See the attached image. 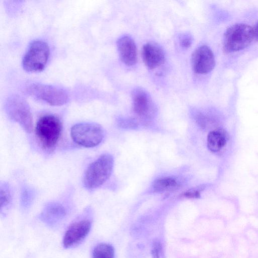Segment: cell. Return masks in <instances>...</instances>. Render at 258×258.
Returning a JSON list of instances; mask_svg holds the SVG:
<instances>
[{
    "mask_svg": "<svg viewBox=\"0 0 258 258\" xmlns=\"http://www.w3.org/2000/svg\"><path fill=\"white\" fill-rule=\"evenodd\" d=\"M49 54V47L45 42L39 40L32 41L23 56V69L28 72L42 71L47 64Z\"/></svg>",
    "mask_w": 258,
    "mask_h": 258,
    "instance_id": "cell-4",
    "label": "cell"
},
{
    "mask_svg": "<svg viewBox=\"0 0 258 258\" xmlns=\"http://www.w3.org/2000/svg\"><path fill=\"white\" fill-rule=\"evenodd\" d=\"M192 41V38L189 33H183L179 36L180 45L183 48L189 47Z\"/></svg>",
    "mask_w": 258,
    "mask_h": 258,
    "instance_id": "cell-18",
    "label": "cell"
},
{
    "mask_svg": "<svg viewBox=\"0 0 258 258\" xmlns=\"http://www.w3.org/2000/svg\"><path fill=\"white\" fill-rule=\"evenodd\" d=\"M254 39H258V21L252 28Z\"/></svg>",
    "mask_w": 258,
    "mask_h": 258,
    "instance_id": "cell-22",
    "label": "cell"
},
{
    "mask_svg": "<svg viewBox=\"0 0 258 258\" xmlns=\"http://www.w3.org/2000/svg\"><path fill=\"white\" fill-rule=\"evenodd\" d=\"M191 65L194 72L198 74H206L212 71L215 60L210 48L207 45L197 48L192 54Z\"/></svg>",
    "mask_w": 258,
    "mask_h": 258,
    "instance_id": "cell-9",
    "label": "cell"
},
{
    "mask_svg": "<svg viewBox=\"0 0 258 258\" xmlns=\"http://www.w3.org/2000/svg\"><path fill=\"white\" fill-rule=\"evenodd\" d=\"M113 165L114 159L111 155H101L85 171L83 177L84 186L92 189L101 186L110 176Z\"/></svg>",
    "mask_w": 258,
    "mask_h": 258,
    "instance_id": "cell-1",
    "label": "cell"
},
{
    "mask_svg": "<svg viewBox=\"0 0 258 258\" xmlns=\"http://www.w3.org/2000/svg\"><path fill=\"white\" fill-rule=\"evenodd\" d=\"M142 57L145 64L150 69L159 67L165 60V53L157 43L149 42L144 45Z\"/></svg>",
    "mask_w": 258,
    "mask_h": 258,
    "instance_id": "cell-11",
    "label": "cell"
},
{
    "mask_svg": "<svg viewBox=\"0 0 258 258\" xmlns=\"http://www.w3.org/2000/svg\"><path fill=\"white\" fill-rule=\"evenodd\" d=\"M67 215V210L61 204L56 203L48 204L41 214V220L50 226L59 224Z\"/></svg>",
    "mask_w": 258,
    "mask_h": 258,
    "instance_id": "cell-13",
    "label": "cell"
},
{
    "mask_svg": "<svg viewBox=\"0 0 258 258\" xmlns=\"http://www.w3.org/2000/svg\"><path fill=\"white\" fill-rule=\"evenodd\" d=\"M121 126H123V127H136L137 125V123L135 120L132 119H127L122 120L121 122Z\"/></svg>",
    "mask_w": 258,
    "mask_h": 258,
    "instance_id": "cell-21",
    "label": "cell"
},
{
    "mask_svg": "<svg viewBox=\"0 0 258 258\" xmlns=\"http://www.w3.org/2000/svg\"><path fill=\"white\" fill-rule=\"evenodd\" d=\"M178 186L177 180L170 177H162L156 179L153 184L155 192H162L175 189Z\"/></svg>",
    "mask_w": 258,
    "mask_h": 258,
    "instance_id": "cell-15",
    "label": "cell"
},
{
    "mask_svg": "<svg viewBox=\"0 0 258 258\" xmlns=\"http://www.w3.org/2000/svg\"><path fill=\"white\" fill-rule=\"evenodd\" d=\"M26 90L31 96L53 106L62 105L69 99L65 90L52 85L31 83L27 86Z\"/></svg>",
    "mask_w": 258,
    "mask_h": 258,
    "instance_id": "cell-7",
    "label": "cell"
},
{
    "mask_svg": "<svg viewBox=\"0 0 258 258\" xmlns=\"http://www.w3.org/2000/svg\"><path fill=\"white\" fill-rule=\"evenodd\" d=\"M254 39L252 27L244 24H235L225 32L223 49L226 52L237 51L249 45Z\"/></svg>",
    "mask_w": 258,
    "mask_h": 258,
    "instance_id": "cell-3",
    "label": "cell"
},
{
    "mask_svg": "<svg viewBox=\"0 0 258 258\" xmlns=\"http://www.w3.org/2000/svg\"><path fill=\"white\" fill-rule=\"evenodd\" d=\"M161 250V245L160 242H154L152 248V255L153 258H160Z\"/></svg>",
    "mask_w": 258,
    "mask_h": 258,
    "instance_id": "cell-19",
    "label": "cell"
},
{
    "mask_svg": "<svg viewBox=\"0 0 258 258\" xmlns=\"http://www.w3.org/2000/svg\"><path fill=\"white\" fill-rule=\"evenodd\" d=\"M200 191L197 189H190L185 191L183 196L187 198L197 199L200 197Z\"/></svg>",
    "mask_w": 258,
    "mask_h": 258,
    "instance_id": "cell-20",
    "label": "cell"
},
{
    "mask_svg": "<svg viewBox=\"0 0 258 258\" xmlns=\"http://www.w3.org/2000/svg\"><path fill=\"white\" fill-rule=\"evenodd\" d=\"M0 195L1 210H2L7 208L11 201V194L6 186H4V187H1Z\"/></svg>",
    "mask_w": 258,
    "mask_h": 258,
    "instance_id": "cell-17",
    "label": "cell"
},
{
    "mask_svg": "<svg viewBox=\"0 0 258 258\" xmlns=\"http://www.w3.org/2000/svg\"><path fill=\"white\" fill-rule=\"evenodd\" d=\"M61 122L58 117L52 114L42 116L38 120L36 135L42 146L51 150L56 145L62 132Z\"/></svg>",
    "mask_w": 258,
    "mask_h": 258,
    "instance_id": "cell-2",
    "label": "cell"
},
{
    "mask_svg": "<svg viewBox=\"0 0 258 258\" xmlns=\"http://www.w3.org/2000/svg\"><path fill=\"white\" fill-rule=\"evenodd\" d=\"M5 108L9 117L21 125L27 133L32 131V116L27 102L21 97L14 95L9 97Z\"/></svg>",
    "mask_w": 258,
    "mask_h": 258,
    "instance_id": "cell-6",
    "label": "cell"
},
{
    "mask_svg": "<svg viewBox=\"0 0 258 258\" xmlns=\"http://www.w3.org/2000/svg\"><path fill=\"white\" fill-rule=\"evenodd\" d=\"M133 109L135 113L142 118L151 117L154 106L149 94L143 89H135L132 92Z\"/></svg>",
    "mask_w": 258,
    "mask_h": 258,
    "instance_id": "cell-10",
    "label": "cell"
},
{
    "mask_svg": "<svg viewBox=\"0 0 258 258\" xmlns=\"http://www.w3.org/2000/svg\"><path fill=\"white\" fill-rule=\"evenodd\" d=\"M71 136L75 143L85 148L98 146L103 140L104 132L98 124L93 123H79L74 125Z\"/></svg>",
    "mask_w": 258,
    "mask_h": 258,
    "instance_id": "cell-5",
    "label": "cell"
},
{
    "mask_svg": "<svg viewBox=\"0 0 258 258\" xmlns=\"http://www.w3.org/2000/svg\"><path fill=\"white\" fill-rule=\"evenodd\" d=\"M114 250L110 244L101 243L94 248L92 258H113Z\"/></svg>",
    "mask_w": 258,
    "mask_h": 258,
    "instance_id": "cell-16",
    "label": "cell"
},
{
    "mask_svg": "<svg viewBox=\"0 0 258 258\" xmlns=\"http://www.w3.org/2000/svg\"><path fill=\"white\" fill-rule=\"evenodd\" d=\"M228 135L223 129L210 132L207 137V147L213 152L219 151L226 144Z\"/></svg>",
    "mask_w": 258,
    "mask_h": 258,
    "instance_id": "cell-14",
    "label": "cell"
},
{
    "mask_svg": "<svg viewBox=\"0 0 258 258\" xmlns=\"http://www.w3.org/2000/svg\"><path fill=\"white\" fill-rule=\"evenodd\" d=\"M117 47L121 61L126 65L132 66L137 61V49L134 40L128 36H123L118 39Z\"/></svg>",
    "mask_w": 258,
    "mask_h": 258,
    "instance_id": "cell-12",
    "label": "cell"
},
{
    "mask_svg": "<svg viewBox=\"0 0 258 258\" xmlns=\"http://www.w3.org/2000/svg\"><path fill=\"white\" fill-rule=\"evenodd\" d=\"M91 225V220L87 218L78 219L72 223L64 233L63 247L70 248L79 244L89 234Z\"/></svg>",
    "mask_w": 258,
    "mask_h": 258,
    "instance_id": "cell-8",
    "label": "cell"
}]
</instances>
